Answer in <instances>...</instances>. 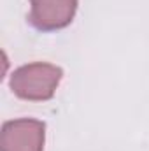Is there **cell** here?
Masks as SVG:
<instances>
[{"label":"cell","mask_w":149,"mask_h":151,"mask_svg":"<svg viewBox=\"0 0 149 151\" xmlns=\"http://www.w3.org/2000/svg\"><path fill=\"white\" fill-rule=\"evenodd\" d=\"M62 77L63 70L60 67L53 63L35 62L16 69L11 74L9 86L18 99L44 102L54 97V91L60 86Z\"/></svg>","instance_id":"obj_1"},{"label":"cell","mask_w":149,"mask_h":151,"mask_svg":"<svg viewBox=\"0 0 149 151\" xmlns=\"http://www.w3.org/2000/svg\"><path fill=\"white\" fill-rule=\"evenodd\" d=\"M79 0H30L28 21L39 32H54L69 27Z\"/></svg>","instance_id":"obj_3"},{"label":"cell","mask_w":149,"mask_h":151,"mask_svg":"<svg viewBox=\"0 0 149 151\" xmlns=\"http://www.w3.org/2000/svg\"><path fill=\"white\" fill-rule=\"evenodd\" d=\"M46 123L34 118L11 119L2 125V151H44Z\"/></svg>","instance_id":"obj_2"}]
</instances>
